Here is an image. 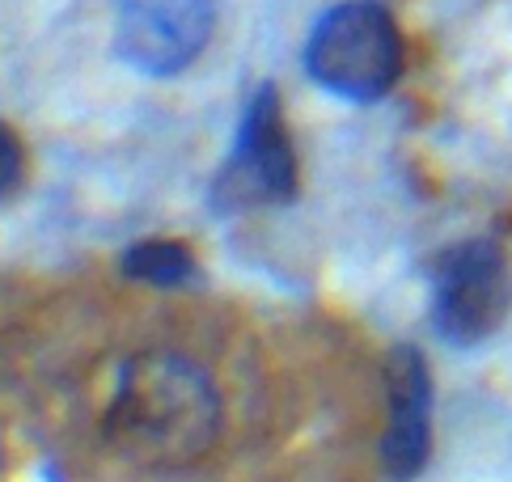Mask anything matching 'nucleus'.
Returning a JSON list of instances; mask_svg holds the SVG:
<instances>
[{"mask_svg": "<svg viewBox=\"0 0 512 482\" xmlns=\"http://www.w3.org/2000/svg\"><path fill=\"white\" fill-rule=\"evenodd\" d=\"M106 432L144 470H187L221 436V394L195 360L140 351L119 368Z\"/></svg>", "mask_w": 512, "mask_h": 482, "instance_id": "1", "label": "nucleus"}, {"mask_svg": "<svg viewBox=\"0 0 512 482\" xmlns=\"http://www.w3.org/2000/svg\"><path fill=\"white\" fill-rule=\"evenodd\" d=\"M305 72L343 102H377L402 77V34L377 0H343L318 17L305 43Z\"/></svg>", "mask_w": 512, "mask_h": 482, "instance_id": "2", "label": "nucleus"}, {"mask_svg": "<svg viewBox=\"0 0 512 482\" xmlns=\"http://www.w3.org/2000/svg\"><path fill=\"white\" fill-rule=\"evenodd\" d=\"M297 191V157H292L288 123L276 85H259L250 94L233 148L212 182V212L233 216L267 203H288Z\"/></svg>", "mask_w": 512, "mask_h": 482, "instance_id": "3", "label": "nucleus"}, {"mask_svg": "<svg viewBox=\"0 0 512 482\" xmlns=\"http://www.w3.org/2000/svg\"><path fill=\"white\" fill-rule=\"evenodd\" d=\"M512 309V271L496 241L470 237L432 267V326L453 347H474L504 326Z\"/></svg>", "mask_w": 512, "mask_h": 482, "instance_id": "4", "label": "nucleus"}, {"mask_svg": "<svg viewBox=\"0 0 512 482\" xmlns=\"http://www.w3.org/2000/svg\"><path fill=\"white\" fill-rule=\"evenodd\" d=\"M216 26V0H119L115 51L144 77L191 68Z\"/></svg>", "mask_w": 512, "mask_h": 482, "instance_id": "5", "label": "nucleus"}, {"mask_svg": "<svg viewBox=\"0 0 512 482\" xmlns=\"http://www.w3.org/2000/svg\"><path fill=\"white\" fill-rule=\"evenodd\" d=\"M432 453V373L415 347H394L386 360V436L381 466L390 482H411Z\"/></svg>", "mask_w": 512, "mask_h": 482, "instance_id": "6", "label": "nucleus"}, {"mask_svg": "<svg viewBox=\"0 0 512 482\" xmlns=\"http://www.w3.org/2000/svg\"><path fill=\"white\" fill-rule=\"evenodd\" d=\"M119 271L127 280L153 284V288H187L199 280L195 254L182 241H166V237H149V241L127 246L119 258Z\"/></svg>", "mask_w": 512, "mask_h": 482, "instance_id": "7", "label": "nucleus"}, {"mask_svg": "<svg viewBox=\"0 0 512 482\" xmlns=\"http://www.w3.org/2000/svg\"><path fill=\"white\" fill-rule=\"evenodd\" d=\"M22 174H26V148L9 123H0V203L22 187Z\"/></svg>", "mask_w": 512, "mask_h": 482, "instance_id": "8", "label": "nucleus"}]
</instances>
